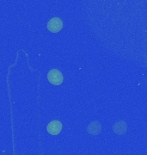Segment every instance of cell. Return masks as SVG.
<instances>
[{
  "mask_svg": "<svg viewBox=\"0 0 147 155\" xmlns=\"http://www.w3.org/2000/svg\"><path fill=\"white\" fill-rule=\"evenodd\" d=\"M47 29L52 33H58L63 28V22L59 17H54L47 22Z\"/></svg>",
  "mask_w": 147,
  "mask_h": 155,
  "instance_id": "7a4b0ae2",
  "label": "cell"
},
{
  "mask_svg": "<svg viewBox=\"0 0 147 155\" xmlns=\"http://www.w3.org/2000/svg\"><path fill=\"white\" fill-rule=\"evenodd\" d=\"M114 132L117 134H123L126 132V129H127V127H126V123L123 121H120L119 122H116L114 125Z\"/></svg>",
  "mask_w": 147,
  "mask_h": 155,
  "instance_id": "5b68a950",
  "label": "cell"
},
{
  "mask_svg": "<svg viewBox=\"0 0 147 155\" xmlns=\"http://www.w3.org/2000/svg\"><path fill=\"white\" fill-rule=\"evenodd\" d=\"M101 129H102V127H101V124L99 122H93L89 125V127L87 128V131L88 133L92 134V135H96L98 134H100Z\"/></svg>",
  "mask_w": 147,
  "mask_h": 155,
  "instance_id": "277c9868",
  "label": "cell"
},
{
  "mask_svg": "<svg viewBox=\"0 0 147 155\" xmlns=\"http://www.w3.org/2000/svg\"><path fill=\"white\" fill-rule=\"evenodd\" d=\"M47 79L54 85H60L64 81V77L59 70L52 69L47 73Z\"/></svg>",
  "mask_w": 147,
  "mask_h": 155,
  "instance_id": "6da1fadb",
  "label": "cell"
},
{
  "mask_svg": "<svg viewBox=\"0 0 147 155\" xmlns=\"http://www.w3.org/2000/svg\"><path fill=\"white\" fill-rule=\"evenodd\" d=\"M47 130L52 135H58L62 131V123L60 121H53L47 125Z\"/></svg>",
  "mask_w": 147,
  "mask_h": 155,
  "instance_id": "3957f363",
  "label": "cell"
}]
</instances>
